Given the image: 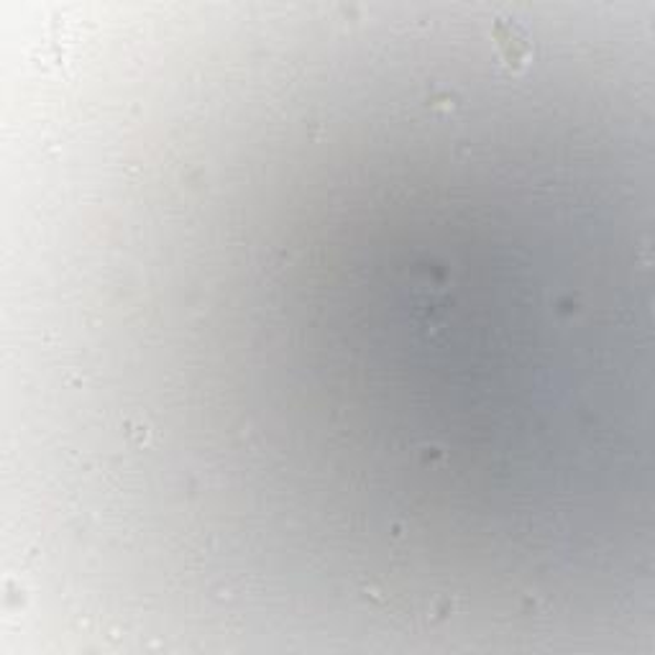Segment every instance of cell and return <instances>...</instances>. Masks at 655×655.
I'll return each mask as SVG.
<instances>
[{"mask_svg": "<svg viewBox=\"0 0 655 655\" xmlns=\"http://www.w3.org/2000/svg\"><path fill=\"white\" fill-rule=\"evenodd\" d=\"M494 42L500 46V54L512 73H520L533 62V42L527 31L517 21L496 19L492 26Z\"/></svg>", "mask_w": 655, "mask_h": 655, "instance_id": "cell-1", "label": "cell"}]
</instances>
